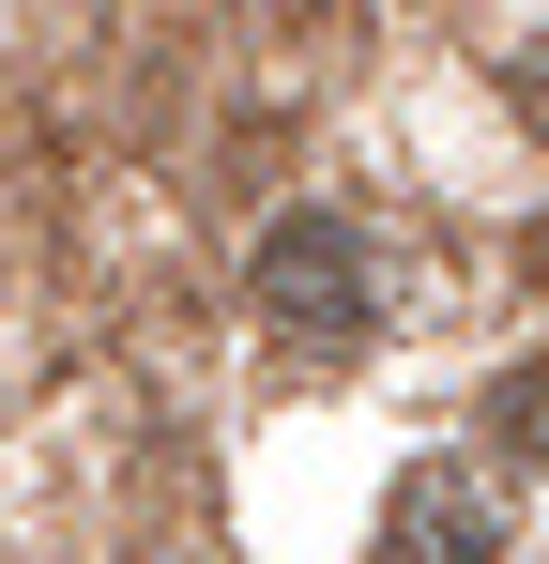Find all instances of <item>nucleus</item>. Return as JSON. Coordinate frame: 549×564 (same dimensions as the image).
<instances>
[{"label":"nucleus","mask_w":549,"mask_h":564,"mask_svg":"<svg viewBox=\"0 0 549 564\" xmlns=\"http://www.w3.org/2000/svg\"><path fill=\"white\" fill-rule=\"evenodd\" d=\"M381 564H504V488L458 473V458H428L397 488V519H381Z\"/></svg>","instance_id":"2"},{"label":"nucleus","mask_w":549,"mask_h":564,"mask_svg":"<svg viewBox=\"0 0 549 564\" xmlns=\"http://www.w3.org/2000/svg\"><path fill=\"white\" fill-rule=\"evenodd\" d=\"M535 275H549V229H535Z\"/></svg>","instance_id":"5"},{"label":"nucleus","mask_w":549,"mask_h":564,"mask_svg":"<svg viewBox=\"0 0 549 564\" xmlns=\"http://www.w3.org/2000/svg\"><path fill=\"white\" fill-rule=\"evenodd\" d=\"M488 443L549 473V351H535V367H504V381H488Z\"/></svg>","instance_id":"3"},{"label":"nucleus","mask_w":549,"mask_h":564,"mask_svg":"<svg viewBox=\"0 0 549 564\" xmlns=\"http://www.w3.org/2000/svg\"><path fill=\"white\" fill-rule=\"evenodd\" d=\"M260 321L305 351V367H336V351H366V321H381V290H366V245L336 229V214H274L260 229Z\"/></svg>","instance_id":"1"},{"label":"nucleus","mask_w":549,"mask_h":564,"mask_svg":"<svg viewBox=\"0 0 549 564\" xmlns=\"http://www.w3.org/2000/svg\"><path fill=\"white\" fill-rule=\"evenodd\" d=\"M504 93H519V122H535V138H549V31H535V46H519V62H504Z\"/></svg>","instance_id":"4"}]
</instances>
